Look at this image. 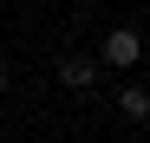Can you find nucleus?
I'll list each match as a JSON object with an SVG mask.
<instances>
[{
  "label": "nucleus",
  "mask_w": 150,
  "mask_h": 143,
  "mask_svg": "<svg viewBox=\"0 0 150 143\" xmlns=\"http://www.w3.org/2000/svg\"><path fill=\"white\" fill-rule=\"evenodd\" d=\"M0 85H7V59H0Z\"/></svg>",
  "instance_id": "4"
},
{
  "label": "nucleus",
  "mask_w": 150,
  "mask_h": 143,
  "mask_svg": "<svg viewBox=\"0 0 150 143\" xmlns=\"http://www.w3.org/2000/svg\"><path fill=\"white\" fill-rule=\"evenodd\" d=\"M137 52H144L137 33H111V39H105V65H137Z\"/></svg>",
  "instance_id": "1"
},
{
  "label": "nucleus",
  "mask_w": 150,
  "mask_h": 143,
  "mask_svg": "<svg viewBox=\"0 0 150 143\" xmlns=\"http://www.w3.org/2000/svg\"><path fill=\"white\" fill-rule=\"evenodd\" d=\"M117 104H124V117H150V91H144V85H124Z\"/></svg>",
  "instance_id": "3"
},
{
  "label": "nucleus",
  "mask_w": 150,
  "mask_h": 143,
  "mask_svg": "<svg viewBox=\"0 0 150 143\" xmlns=\"http://www.w3.org/2000/svg\"><path fill=\"white\" fill-rule=\"evenodd\" d=\"M91 78H98L91 59H65V65H59V85H72V91H91Z\"/></svg>",
  "instance_id": "2"
}]
</instances>
